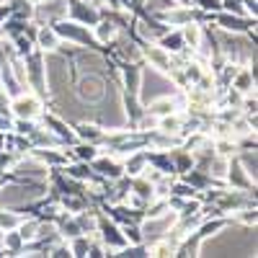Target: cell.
<instances>
[{
	"label": "cell",
	"instance_id": "cell-1",
	"mask_svg": "<svg viewBox=\"0 0 258 258\" xmlns=\"http://www.w3.org/2000/svg\"><path fill=\"white\" fill-rule=\"evenodd\" d=\"M13 114L18 116V119H34V116H39V101L36 98H26V96H21V98H16L13 101Z\"/></svg>",
	"mask_w": 258,
	"mask_h": 258
},
{
	"label": "cell",
	"instance_id": "cell-2",
	"mask_svg": "<svg viewBox=\"0 0 258 258\" xmlns=\"http://www.w3.org/2000/svg\"><path fill=\"white\" fill-rule=\"evenodd\" d=\"M39 47L44 49V52H54V49L59 47V36H57V31H52V29H41V31H39Z\"/></svg>",
	"mask_w": 258,
	"mask_h": 258
},
{
	"label": "cell",
	"instance_id": "cell-3",
	"mask_svg": "<svg viewBox=\"0 0 258 258\" xmlns=\"http://www.w3.org/2000/svg\"><path fill=\"white\" fill-rule=\"evenodd\" d=\"M165 21L168 24H178V26H186L188 21H191V11H186V8H170L168 13H165Z\"/></svg>",
	"mask_w": 258,
	"mask_h": 258
},
{
	"label": "cell",
	"instance_id": "cell-4",
	"mask_svg": "<svg viewBox=\"0 0 258 258\" xmlns=\"http://www.w3.org/2000/svg\"><path fill=\"white\" fill-rule=\"evenodd\" d=\"M232 78H235V88H238L240 93H250V88H253V73L250 70H243L240 75L235 73Z\"/></svg>",
	"mask_w": 258,
	"mask_h": 258
},
{
	"label": "cell",
	"instance_id": "cell-5",
	"mask_svg": "<svg viewBox=\"0 0 258 258\" xmlns=\"http://www.w3.org/2000/svg\"><path fill=\"white\" fill-rule=\"evenodd\" d=\"M116 36V26H114V21H103V24L96 26V39L98 41H109Z\"/></svg>",
	"mask_w": 258,
	"mask_h": 258
},
{
	"label": "cell",
	"instance_id": "cell-6",
	"mask_svg": "<svg viewBox=\"0 0 258 258\" xmlns=\"http://www.w3.org/2000/svg\"><path fill=\"white\" fill-rule=\"evenodd\" d=\"M183 41H188L191 47H197L199 41H202V29H199L197 24H191V21H188L186 29H183Z\"/></svg>",
	"mask_w": 258,
	"mask_h": 258
},
{
	"label": "cell",
	"instance_id": "cell-7",
	"mask_svg": "<svg viewBox=\"0 0 258 258\" xmlns=\"http://www.w3.org/2000/svg\"><path fill=\"white\" fill-rule=\"evenodd\" d=\"M83 96H88V98H98V96H101V83H98L96 78L83 80Z\"/></svg>",
	"mask_w": 258,
	"mask_h": 258
},
{
	"label": "cell",
	"instance_id": "cell-8",
	"mask_svg": "<svg viewBox=\"0 0 258 258\" xmlns=\"http://www.w3.org/2000/svg\"><path fill=\"white\" fill-rule=\"evenodd\" d=\"M18 235H21V240H34V238H39V222H24Z\"/></svg>",
	"mask_w": 258,
	"mask_h": 258
},
{
	"label": "cell",
	"instance_id": "cell-9",
	"mask_svg": "<svg viewBox=\"0 0 258 258\" xmlns=\"http://www.w3.org/2000/svg\"><path fill=\"white\" fill-rule=\"evenodd\" d=\"M21 225V217H16V214H0V230H6L11 232L13 227Z\"/></svg>",
	"mask_w": 258,
	"mask_h": 258
},
{
	"label": "cell",
	"instance_id": "cell-10",
	"mask_svg": "<svg viewBox=\"0 0 258 258\" xmlns=\"http://www.w3.org/2000/svg\"><path fill=\"white\" fill-rule=\"evenodd\" d=\"M78 135H80L83 140H98V137H101V129L88 126V124H80V126H78Z\"/></svg>",
	"mask_w": 258,
	"mask_h": 258
},
{
	"label": "cell",
	"instance_id": "cell-11",
	"mask_svg": "<svg viewBox=\"0 0 258 258\" xmlns=\"http://www.w3.org/2000/svg\"><path fill=\"white\" fill-rule=\"evenodd\" d=\"M181 47H183V36H178V34H176V36H168V39L163 41V49H165V52H178Z\"/></svg>",
	"mask_w": 258,
	"mask_h": 258
},
{
	"label": "cell",
	"instance_id": "cell-12",
	"mask_svg": "<svg viewBox=\"0 0 258 258\" xmlns=\"http://www.w3.org/2000/svg\"><path fill=\"white\" fill-rule=\"evenodd\" d=\"M96 168L101 170V173H106V176H119V165H114L109 160H96Z\"/></svg>",
	"mask_w": 258,
	"mask_h": 258
},
{
	"label": "cell",
	"instance_id": "cell-13",
	"mask_svg": "<svg viewBox=\"0 0 258 258\" xmlns=\"http://www.w3.org/2000/svg\"><path fill=\"white\" fill-rule=\"evenodd\" d=\"M142 168H145V158H142V155H137V158H132V160H126V170H129L132 176H137Z\"/></svg>",
	"mask_w": 258,
	"mask_h": 258
},
{
	"label": "cell",
	"instance_id": "cell-14",
	"mask_svg": "<svg viewBox=\"0 0 258 258\" xmlns=\"http://www.w3.org/2000/svg\"><path fill=\"white\" fill-rule=\"evenodd\" d=\"M209 168H212L209 173H212V176H217V178H225V176H227V163H225V160H214Z\"/></svg>",
	"mask_w": 258,
	"mask_h": 258
},
{
	"label": "cell",
	"instance_id": "cell-15",
	"mask_svg": "<svg viewBox=\"0 0 258 258\" xmlns=\"http://www.w3.org/2000/svg\"><path fill=\"white\" fill-rule=\"evenodd\" d=\"M230 129H235V135H250V121L240 119V121H235V126H230Z\"/></svg>",
	"mask_w": 258,
	"mask_h": 258
},
{
	"label": "cell",
	"instance_id": "cell-16",
	"mask_svg": "<svg viewBox=\"0 0 258 258\" xmlns=\"http://www.w3.org/2000/svg\"><path fill=\"white\" fill-rule=\"evenodd\" d=\"M68 173H70L73 178H88L91 170H85L83 165H75V168H68Z\"/></svg>",
	"mask_w": 258,
	"mask_h": 258
},
{
	"label": "cell",
	"instance_id": "cell-17",
	"mask_svg": "<svg viewBox=\"0 0 258 258\" xmlns=\"http://www.w3.org/2000/svg\"><path fill=\"white\" fill-rule=\"evenodd\" d=\"M78 155H80L83 160H96V158H98L96 147H91V145H88V147H80V153H78Z\"/></svg>",
	"mask_w": 258,
	"mask_h": 258
},
{
	"label": "cell",
	"instance_id": "cell-18",
	"mask_svg": "<svg viewBox=\"0 0 258 258\" xmlns=\"http://www.w3.org/2000/svg\"><path fill=\"white\" fill-rule=\"evenodd\" d=\"M176 194H178V197H194V186L178 183V186H176Z\"/></svg>",
	"mask_w": 258,
	"mask_h": 258
},
{
	"label": "cell",
	"instance_id": "cell-19",
	"mask_svg": "<svg viewBox=\"0 0 258 258\" xmlns=\"http://www.w3.org/2000/svg\"><path fill=\"white\" fill-rule=\"evenodd\" d=\"M140 126H142V129H153V126H158V119H155V116H147V119H142Z\"/></svg>",
	"mask_w": 258,
	"mask_h": 258
},
{
	"label": "cell",
	"instance_id": "cell-20",
	"mask_svg": "<svg viewBox=\"0 0 258 258\" xmlns=\"http://www.w3.org/2000/svg\"><path fill=\"white\" fill-rule=\"evenodd\" d=\"M0 243H3V232H0Z\"/></svg>",
	"mask_w": 258,
	"mask_h": 258
}]
</instances>
